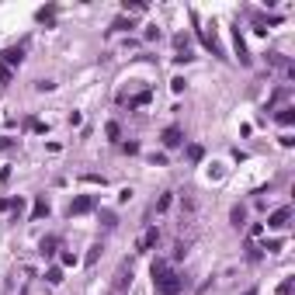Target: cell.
Masks as SVG:
<instances>
[{"instance_id":"cell-24","label":"cell","mask_w":295,"mask_h":295,"mask_svg":"<svg viewBox=\"0 0 295 295\" xmlns=\"http://www.w3.org/2000/svg\"><path fill=\"white\" fill-rule=\"evenodd\" d=\"M14 80V70H7V66H0V83H10Z\"/></svg>"},{"instance_id":"cell-6","label":"cell","mask_w":295,"mask_h":295,"mask_svg":"<svg viewBox=\"0 0 295 295\" xmlns=\"http://www.w3.org/2000/svg\"><path fill=\"white\" fill-rule=\"evenodd\" d=\"M156 240H160V229H156V226H149L146 233L139 236V243H136V250H139V254H149V250L156 247Z\"/></svg>"},{"instance_id":"cell-28","label":"cell","mask_w":295,"mask_h":295,"mask_svg":"<svg viewBox=\"0 0 295 295\" xmlns=\"http://www.w3.org/2000/svg\"><path fill=\"white\" fill-rule=\"evenodd\" d=\"M122 149H125L129 156H136V153H139V143H122Z\"/></svg>"},{"instance_id":"cell-19","label":"cell","mask_w":295,"mask_h":295,"mask_svg":"<svg viewBox=\"0 0 295 295\" xmlns=\"http://www.w3.org/2000/svg\"><path fill=\"white\" fill-rule=\"evenodd\" d=\"M122 7H125V10H132V14H143V10H146V3H143V0H125Z\"/></svg>"},{"instance_id":"cell-22","label":"cell","mask_w":295,"mask_h":295,"mask_svg":"<svg viewBox=\"0 0 295 295\" xmlns=\"http://www.w3.org/2000/svg\"><path fill=\"white\" fill-rule=\"evenodd\" d=\"M292 289H295V282L292 278H285V282L278 285V295H292Z\"/></svg>"},{"instance_id":"cell-20","label":"cell","mask_w":295,"mask_h":295,"mask_svg":"<svg viewBox=\"0 0 295 295\" xmlns=\"http://www.w3.org/2000/svg\"><path fill=\"white\" fill-rule=\"evenodd\" d=\"M170 202H174V198H170V191H163V195L156 198V212H167V209H170Z\"/></svg>"},{"instance_id":"cell-29","label":"cell","mask_w":295,"mask_h":295,"mask_svg":"<svg viewBox=\"0 0 295 295\" xmlns=\"http://www.w3.org/2000/svg\"><path fill=\"white\" fill-rule=\"evenodd\" d=\"M28 129H31V132H42V129H45V125H42V122H38V118H28Z\"/></svg>"},{"instance_id":"cell-10","label":"cell","mask_w":295,"mask_h":295,"mask_svg":"<svg viewBox=\"0 0 295 295\" xmlns=\"http://www.w3.org/2000/svg\"><path fill=\"white\" fill-rule=\"evenodd\" d=\"M38 250H42L45 257H52V254H59V236H45V240L38 243Z\"/></svg>"},{"instance_id":"cell-8","label":"cell","mask_w":295,"mask_h":295,"mask_svg":"<svg viewBox=\"0 0 295 295\" xmlns=\"http://www.w3.org/2000/svg\"><path fill=\"white\" fill-rule=\"evenodd\" d=\"M233 45H236V59H240L243 66H250V52H247V42H243V35H240V24L233 28Z\"/></svg>"},{"instance_id":"cell-11","label":"cell","mask_w":295,"mask_h":295,"mask_svg":"<svg viewBox=\"0 0 295 295\" xmlns=\"http://www.w3.org/2000/svg\"><path fill=\"white\" fill-rule=\"evenodd\" d=\"M229 222H233L236 229H243V226H247V209H243V205H233V212H229Z\"/></svg>"},{"instance_id":"cell-23","label":"cell","mask_w":295,"mask_h":295,"mask_svg":"<svg viewBox=\"0 0 295 295\" xmlns=\"http://www.w3.org/2000/svg\"><path fill=\"white\" fill-rule=\"evenodd\" d=\"M52 14H56V10H52V7H42V10H38V14H35V17H38V21H52Z\"/></svg>"},{"instance_id":"cell-4","label":"cell","mask_w":295,"mask_h":295,"mask_svg":"<svg viewBox=\"0 0 295 295\" xmlns=\"http://www.w3.org/2000/svg\"><path fill=\"white\" fill-rule=\"evenodd\" d=\"M21 59H24V45H7V49L0 52V66H7V70L21 66Z\"/></svg>"},{"instance_id":"cell-21","label":"cell","mask_w":295,"mask_h":295,"mask_svg":"<svg viewBox=\"0 0 295 295\" xmlns=\"http://www.w3.org/2000/svg\"><path fill=\"white\" fill-rule=\"evenodd\" d=\"M104 132H108V139H118V136H122V125H118V122H108Z\"/></svg>"},{"instance_id":"cell-26","label":"cell","mask_w":295,"mask_h":295,"mask_svg":"<svg viewBox=\"0 0 295 295\" xmlns=\"http://www.w3.org/2000/svg\"><path fill=\"white\" fill-rule=\"evenodd\" d=\"M83 181H87V184H104V177H101V174H83Z\"/></svg>"},{"instance_id":"cell-9","label":"cell","mask_w":295,"mask_h":295,"mask_svg":"<svg viewBox=\"0 0 295 295\" xmlns=\"http://www.w3.org/2000/svg\"><path fill=\"white\" fill-rule=\"evenodd\" d=\"M160 139H163V146H167V149H174V146H181V143H184V132H181L177 125H170V129H163V136H160Z\"/></svg>"},{"instance_id":"cell-5","label":"cell","mask_w":295,"mask_h":295,"mask_svg":"<svg viewBox=\"0 0 295 295\" xmlns=\"http://www.w3.org/2000/svg\"><path fill=\"white\" fill-rule=\"evenodd\" d=\"M198 38H202V45L212 52V56H219V59H226V49L219 45V38H216V31H205V28H198Z\"/></svg>"},{"instance_id":"cell-14","label":"cell","mask_w":295,"mask_h":295,"mask_svg":"<svg viewBox=\"0 0 295 295\" xmlns=\"http://www.w3.org/2000/svg\"><path fill=\"white\" fill-rule=\"evenodd\" d=\"M101 250H104V247H101V243H94V247L87 250V257H83V264H87V268H94V264H97V257H101Z\"/></svg>"},{"instance_id":"cell-18","label":"cell","mask_w":295,"mask_h":295,"mask_svg":"<svg viewBox=\"0 0 295 295\" xmlns=\"http://www.w3.org/2000/svg\"><path fill=\"white\" fill-rule=\"evenodd\" d=\"M202 156H205V149L202 146H195V143L188 146V160H191V163H202Z\"/></svg>"},{"instance_id":"cell-2","label":"cell","mask_w":295,"mask_h":295,"mask_svg":"<svg viewBox=\"0 0 295 295\" xmlns=\"http://www.w3.org/2000/svg\"><path fill=\"white\" fill-rule=\"evenodd\" d=\"M94 209H97V198H94V195H80V198H73V202H70L66 216L73 219V216H87V212H94Z\"/></svg>"},{"instance_id":"cell-30","label":"cell","mask_w":295,"mask_h":295,"mask_svg":"<svg viewBox=\"0 0 295 295\" xmlns=\"http://www.w3.org/2000/svg\"><path fill=\"white\" fill-rule=\"evenodd\" d=\"M111 295H122V292H111Z\"/></svg>"},{"instance_id":"cell-7","label":"cell","mask_w":295,"mask_h":295,"mask_svg":"<svg viewBox=\"0 0 295 295\" xmlns=\"http://www.w3.org/2000/svg\"><path fill=\"white\" fill-rule=\"evenodd\" d=\"M289 219H292V209L285 205V209H275V212L268 216V226H271V229H285V226H289Z\"/></svg>"},{"instance_id":"cell-15","label":"cell","mask_w":295,"mask_h":295,"mask_svg":"<svg viewBox=\"0 0 295 295\" xmlns=\"http://www.w3.org/2000/svg\"><path fill=\"white\" fill-rule=\"evenodd\" d=\"M129 28H136V21H132V17H118V21L111 24V31H129Z\"/></svg>"},{"instance_id":"cell-12","label":"cell","mask_w":295,"mask_h":295,"mask_svg":"<svg viewBox=\"0 0 295 295\" xmlns=\"http://www.w3.org/2000/svg\"><path fill=\"white\" fill-rule=\"evenodd\" d=\"M45 216H49V202H45V198H38V202H35V209H31V222L45 219Z\"/></svg>"},{"instance_id":"cell-13","label":"cell","mask_w":295,"mask_h":295,"mask_svg":"<svg viewBox=\"0 0 295 295\" xmlns=\"http://www.w3.org/2000/svg\"><path fill=\"white\" fill-rule=\"evenodd\" d=\"M278 122H282V125H292V122H295V108H292V104L278 108Z\"/></svg>"},{"instance_id":"cell-17","label":"cell","mask_w":295,"mask_h":295,"mask_svg":"<svg viewBox=\"0 0 295 295\" xmlns=\"http://www.w3.org/2000/svg\"><path fill=\"white\" fill-rule=\"evenodd\" d=\"M149 97H153V90H143V94H136V97H129V108H139V104H146Z\"/></svg>"},{"instance_id":"cell-3","label":"cell","mask_w":295,"mask_h":295,"mask_svg":"<svg viewBox=\"0 0 295 295\" xmlns=\"http://www.w3.org/2000/svg\"><path fill=\"white\" fill-rule=\"evenodd\" d=\"M129 285H132V264L129 261H122L118 264V271H115V285H111V292H129Z\"/></svg>"},{"instance_id":"cell-27","label":"cell","mask_w":295,"mask_h":295,"mask_svg":"<svg viewBox=\"0 0 295 295\" xmlns=\"http://www.w3.org/2000/svg\"><path fill=\"white\" fill-rule=\"evenodd\" d=\"M59 261H63V268H73V264H76L73 254H59Z\"/></svg>"},{"instance_id":"cell-1","label":"cell","mask_w":295,"mask_h":295,"mask_svg":"<svg viewBox=\"0 0 295 295\" xmlns=\"http://www.w3.org/2000/svg\"><path fill=\"white\" fill-rule=\"evenodd\" d=\"M149 275H153V289H156V295H181L184 292V278L170 268V261H153Z\"/></svg>"},{"instance_id":"cell-16","label":"cell","mask_w":295,"mask_h":295,"mask_svg":"<svg viewBox=\"0 0 295 295\" xmlns=\"http://www.w3.org/2000/svg\"><path fill=\"white\" fill-rule=\"evenodd\" d=\"M45 282H49V285H59V282H63V268H49V271H45Z\"/></svg>"},{"instance_id":"cell-25","label":"cell","mask_w":295,"mask_h":295,"mask_svg":"<svg viewBox=\"0 0 295 295\" xmlns=\"http://www.w3.org/2000/svg\"><path fill=\"white\" fill-rule=\"evenodd\" d=\"M101 222H104V226L111 229V226H115V222H118V219H115V212H101Z\"/></svg>"}]
</instances>
